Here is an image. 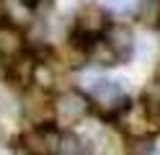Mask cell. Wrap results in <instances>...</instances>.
Instances as JSON below:
<instances>
[{"label":"cell","instance_id":"6da1fadb","mask_svg":"<svg viewBox=\"0 0 160 155\" xmlns=\"http://www.w3.org/2000/svg\"><path fill=\"white\" fill-rule=\"evenodd\" d=\"M21 152L23 155H59L62 152V134L52 124H39L21 134Z\"/></svg>","mask_w":160,"mask_h":155},{"label":"cell","instance_id":"7a4b0ae2","mask_svg":"<svg viewBox=\"0 0 160 155\" xmlns=\"http://www.w3.org/2000/svg\"><path fill=\"white\" fill-rule=\"evenodd\" d=\"M88 93H91L93 103L98 106V111L106 114V116H111V119H114V114L127 103V96H124L122 85H119V80H106V78L93 75L91 80H88Z\"/></svg>","mask_w":160,"mask_h":155},{"label":"cell","instance_id":"3957f363","mask_svg":"<svg viewBox=\"0 0 160 155\" xmlns=\"http://www.w3.org/2000/svg\"><path fill=\"white\" fill-rule=\"evenodd\" d=\"M106 26H108L106 8H101V5H80L78 18H75V44L85 47L88 41L103 36Z\"/></svg>","mask_w":160,"mask_h":155},{"label":"cell","instance_id":"277c9868","mask_svg":"<svg viewBox=\"0 0 160 155\" xmlns=\"http://www.w3.org/2000/svg\"><path fill=\"white\" fill-rule=\"evenodd\" d=\"M114 121L119 124L127 137H147L150 134V106L142 101H127L114 114Z\"/></svg>","mask_w":160,"mask_h":155},{"label":"cell","instance_id":"5b68a950","mask_svg":"<svg viewBox=\"0 0 160 155\" xmlns=\"http://www.w3.org/2000/svg\"><path fill=\"white\" fill-rule=\"evenodd\" d=\"M91 109V98L80 90H65L59 93L52 103V116L62 124V127H72V124L83 121V116Z\"/></svg>","mask_w":160,"mask_h":155},{"label":"cell","instance_id":"8992f818","mask_svg":"<svg viewBox=\"0 0 160 155\" xmlns=\"http://www.w3.org/2000/svg\"><path fill=\"white\" fill-rule=\"evenodd\" d=\"M34 70H36V59L28 54V52L23 49L21 54H16L8 59V67H5V78L13 83V85L18 88H26L34 83Z\"/></svg>","mask_w":160,"mask_h":155},{"label":"cell","instance_id":"52a82bcc","mask_svg":"<svg viewBox=\"0 0 160 155\" xmlns=\"http://www.w3.org/2000/svg\"><path fill=\"white\" fill-rule=\"evenodd\" d=\"M26 49V36L11 21H0V59H11Z\"/></svg>","mask_w":160,"mask_h":155},{"label":"cell","instance_id":"ba28073f","mask_svg":"<svg viewBox=\"0 0 160 155\" xmlns=\"http://www.w3.org/2000/svg\"><path fill=\"white\" fill-rule=\"evenodd\" d=\"M103 39L111 44V49L116 52L122 59H127L129 54L134 52V34H132V28H129L127 23H108L106 31H103Z\"/></svg>","mask_w":160,"mask_h":155},{"label":"cell","instance_id":"9c48e42d","mask_svg":"<svg viewBox=\"0 0 160 155\" xmlns=\"http://www.w3.org/2000/svg\"><path fill=\"white\" fill-rule=\"evenodd\" d=\"M85 59L93 62V65H98V67H114V65L122 62V57L111 49V44H108L103 36H98V39H93V41L85 44Z\"/></svg>","mask_w":160,"mask_h":155},{"label":"cell","instance_id":"30bf717a","mask_svg":"<svg viewBox=\"0 0 160 155\" xmlns=\"http://www.w3.org/2000/svg\"><path fill=\"white\" fill-rule=\"evenodd\" d=\"M134 13L145 26H158L160 23V0H137Z\"/></svg>","mask_w":160,"mask_h":155},{"label":"cell","instance_id":"8fae6325","mask_svg":"<svg viewBox=\"0 0 160 155\" xmlns=\"http://www.w3.org/2000/svg\"><path fill=\"white\" fill-rule=\"evenodd\" d=\"M34 83L42 90H49L54 85V70L49 65H42V62H36V70H34Z\"/></svg>","mask_w":160,"mask_h":155},{"label":"cell","instance_id":"7c38bea8","mask_svg":"<svg viewBox=\"0 0 160 155\" xmlns=\"http://www.w3.org/2000/svg\"><path fill=\"white\" fill-rule=\"evenodd\" d=\"M137 8V0H106V10H111V13H132V10Z\"/></svg>","mask_w":160,"mask_h":155},{"label":"cell","instance_id":"4fadbf2b","mask_svg":"<svg viewBox=\"0 0 160 155\" xmlns=\"http://www.w3.org/2000/svg\"><path fill=\"white\" fill-rule=\"evenodd\" d=\"M18 3H21L23 8H36V5H39V0H18Z\"/></svg>","mask_w":160,"mask_h":155},{"label":"cell","instance_id":"5bb4252c","mask_svg":"<svg viewBox=\"0 0 160 155\" xmlns=\"http://www.w3.org/2000/svg\"><path fill=\"white\" fill-rule=\"evenodd\" d=\"M155 85H160V62H158V67H155Z\"/></svg>","mask_w":160,"mask_h":155}]
</instances>
